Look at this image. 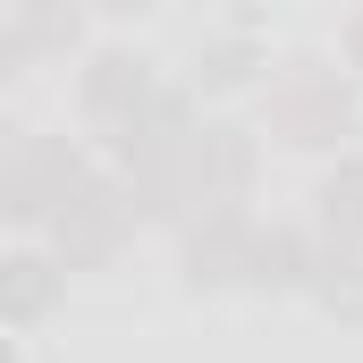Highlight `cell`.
Here are the masks:
<instances>
[{
    "mask_svg": "<svg viewBox=\"0 0 363 363\" xmlns=\"http://www.w3.org/2000/svg\"><path fill=\"white\" fill-rule=\"evenodd\" d=\"M93 161L77 135H43V127H9V152H0V220L17 237H43L51 211L93 178Z\"/></svg>",
    "mask_w": 363,
    "mask_h": 363,
    "instance_id": "cell-2",
    "label": "cell"
},
{
    "mask_svg": "<svg viewBox=\"0 0 363 363\" xmlns=\"http://www.w3.org/2000/svg\"><path fill=\"white\" fill-rule=\"evenodd\" d=\"M68 279L77 271H68L43 237H34V245H9V254H0V330H9V338H34V330L68 304Z\"/></svg>",
    "mask_w": 363,
    "mask_h": 363,
    "instance_id": "cell-8",
    "label": "cell"
},
{
    "mask_svg": "<svg viewBox=\"0 0 363 363\" xmlns=\"http://www.w3.org/2000/svg\"><path fill=\"white\" fill-rule=\"evenodd\" d=\"M338 68H347V77L363 85V0L347 9V26H338Z\"/></svg>",
    "mask_w": 363,
    "mask_h": 363,
    "instance_id": "cell-14",
    "label": "cell"
},
{
    "mask_svg": "<svg viewBox=\"0 0 363 363\" xmlns=\"http://www.w3.org/2000/svg\"><path fill=\"white\" fill-rule=\"evenodd\" d=\"M279 68H271V43H262V26H211V34H194V77L186 85L203 93V101H228V93H262Z\"/></svg>",
    "mask_w": 363,
    "mask_h": 363,
    "instance_id": "cell-9",
    "label": "cell"
},
{
    "mask_svg": "<svg viewBox=\"0 0 363 363\" xmlns=\"http://www.w3.org/2000/svg\"><path fill=\"white\" fill-rule=\"evenodd\" d=\"M161 85H169V77H161L135 43H93L85 60H77V127L110 144V135H118Z\"/></svg>",
    "mask_w": 363,
    "mask_h": 363,
    "instance_id": "cell-5",
    "label": "cell"
},
{
    "mask_svg": "<svg viewBox=\"0 0 363 363\" xmlns=\"http://www.w3.org/2000/svg\"><path fill=\"white\" fill-rule=\"evenodd\" d=\"M135 228H144V211H135V194H127V178L101 161L60 211H51V228H43V245L68 262V271H118L127 262V245H135Z\"/></svg>",
    "mask_w": 363,
    "mask_h": 363,
    "instance_id": "cell-3",
    "label": "cell"
},
{
    "mask_svg": "<svg viewBox=\"0 0 363 363\" xmlns=\"http://www.w3.org/2000/svg\"><path fill=\"white\" fill-rule=\"evenodd\" d=\"M85 0H9L0 17V85H17L34 60H85Z\"/></svg>",
    "mask_w": 363,
    "mask_h": 363,
    "instance_id": "cell-7",
    "label": "cell"
},
{
    "mask_svg": "<svg viewBox=\"0 0 363 363\" xmlns=\"http://www.w3.org/2000/svg\"><path fill=\"white\" fill-rule=\"evenodd\" d=\"M194 135H203V93L194 85H161L110 144H101V161L118 169V178H135V169H161V161H186L194 152Z\"/></svg>",
    "mask_w": 363,
    "mask_h": 363,
    "instance_id": "cell-6",
    "label": "cell"
},
{
    "mask_svg": "<svg viewBox=\"0 0 363 363\" xmlns=\"http://www.w3.org/2000/svg\"><path fill=\"white\" fill-rule=\"evenodd\" d=\"M194 178H203V203H254V186H262V127H245V118H203V135H194Z\"/></svg>",
    "mask_w": 363,
    "mask_h": 363,
    "instance_id": "cell-11",
    "label": "cell"
},
{
    "mask_svg": "<svg viewBox=\"0 0 363 363\" xmlns=\"http://www.w3.org/2000/svg\"><path fill=\"white\" fill-rule=\"evenodd\" d=\"M0 363H26V355H17V338H9V347H0Z\"/></svg>",
    "mask_w": 363,
    "mask_h": 363,
    "instance_id": "cell-16",
    "label": "cell"
},
{
    "mask_svg": "<svg viewBox=\"0 0 363 363\" xmlns=\"http://www.w3.org/2000/svg\"><path fill=\"white\" fill-rule=\"evenodd\" d=\"M313 304L338 321V330H363V245H338L321 254V279H313Z\"/></svg>",
    "mask_w": 363,
    "mask_h": 363,
    "instance_id": "cell-13",
    "label": "cell"
},
{
    "mask_svg": "<svg viewBox=\"0 0 363 363\" xmlns=\"http://www.w3.org/2000/svg\"><path fill=\"white\" fill-rule=\"evenodd\" d=\"M321 254H330L321 220H262L245 296H313V279H321Z\"/></svg>",
    "mask_w": 363,
    "mask_h": 363,
    "instance_id": "cell-10",
    "label": "cell"
},
{
    "mask_svg": "<svg viewBox=\"0 0 363 363\" xmlns=\"http://www.w3.org/2000/svg\"><path fill=\"white\" fill-rule=\"evenodd\" d=\"M178 237V287L186 296H237L245 279H254V237H262V220L245 211V203H203Z\"/></svg>",
    "mask_w": 363,
    "mask_h": 363,
    "instance_id": "cell-4",
    "label": "cell"
},
{
    "mask_svg": "<svg viewBox=\"0 0 363 363\" xmlns=\"http://www.w3.org/2000/svg\"><path fill=\"white\" fill-rule=\"evenodd\" d=\"M262 135L287 144V152L338 161V152H355V135H363V85L347 68H330V60H287L262 85Z\"/></svg>",
    "mask_w": 363,
    "mask_h": 363,
    "instance_id": "cell-1",
    "label": "cell"
},
{
    "mask_svg": "<svg viewBox=\"0 0 363 363\" xmlns=\"http://www.w3.org/2000/svg\"><path fill=\"white\" fill-rule=\"evenodd\" d=\"M93 17H144V9H152V0H85Z\"/></svg>",
    "mask_w": 363,
    "mask_h": 363,
    "instance_id": "cell-15",
    "label": "cell"
},
{
    "mask_svg": "<svg viewBox=\"0 0 363 363\" xmlns=\"http://www.w3.org/2000/svg\"><path fill=\"white\" fill-rule=\"evenodd\" d=\"M313 220H321V237L363 245V152H338V161L313 178Z\"/></svg>",
    "mask_w": 363,
    "mask_h": 363,
    "instance_id": "cell-12",
    "label": "cell"
}]
</instances>
